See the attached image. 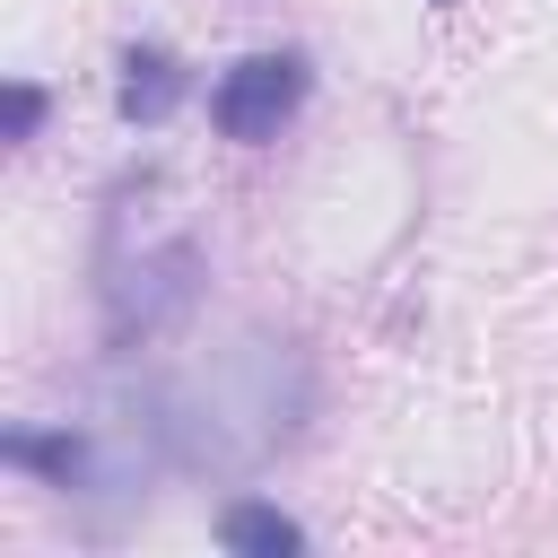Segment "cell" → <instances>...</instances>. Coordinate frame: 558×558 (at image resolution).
Instances as JSON below:
<instances>
[{"instance_id": "obj_5", "label": "cell", "mask_w": 558, "mask_h": 558, "mask_svg": "<svg viewBox=\"0 0 558 558\" xmlns=\"http://www.w3.org/2000/svg\"><path fill=\"white\" fill-rule=\"evenodd\" d=\"M436 9H453V0H436Z\"/></svg>"}, {"instance_id": "obj_3", "label": "cell", "mask_w": 558, "mask_h": 558, "mask_svg": "<svg viewBox=\"0 0 558 558\" xmlns=\"http://www.w3.org/2000/svg\"><path fill=\"white\" fill-rule=\"evenodd\" d=\"M218 541H227V549H270V558H279V549H305V532H296L279 506H253V497H244V506H227Z\"/></svg>"}, {"instance_id": "obj_4", "label": "cell", "mask_w": 558, "mask_h": 558, "mask_svg": "<svg viewBox=\"0 0 558 558\" xmlns=\"http://www.w3.org/2000/svg\"><path fill=\"white\" fill-rule=\"evenodd\" d=\"M44 122V87H9V140H35Z\"/></svg>"}, {"instance_id": "obj_1", "label": "cell", "mask_w": 558, "mask_h": 558, "mask_svg": "<svg viewBox=\"0 0 558 558\" xmlns=\"http://www.w3.org/2000/svg\"><path fill=\"white\" fill-rule=\"evenodd\" d=\"M296 96H305V61H296V52H253V61H235V70L218 78L209 122H218L227 140H279V122L296 113Z\"/></svg>"}, {"instance_id": "obj_2", "label": "cell", "mask_w": 558, "mask_h": 558, "mask_svg": "<svg viewBox=\"0 0 558 558\" xmlns=\"http://www.w3.org/2000/svg\"><path fill=\"white\" fill-rule=\"evenodd\" d=\"M174 96H183V70L166 52H131L122 61V122H166Z\"/></svg>"}]
</instances>
